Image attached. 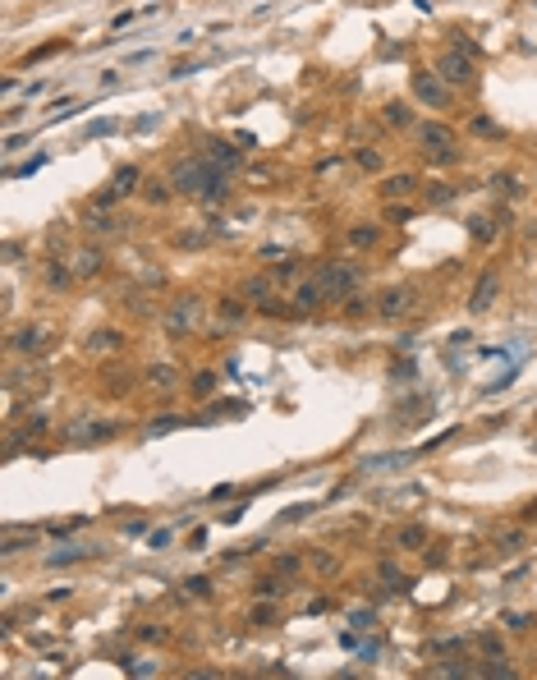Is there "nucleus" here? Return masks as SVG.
<instances>
[{
  "label": "nucleus",
  "mask_w": 537,
  "mask_h": 680,
  "mask_svg": "<svg viewBox=\"0 0 537 680\" xmlns=\"http://www.w3.org/2000/svg\"><path fill=\"white\" fill-rule=\"evenodd\" d=\"M74 271L78 276H96V271H101V253H96V248H83L78 262H74Z\"/></svg>",
  "instance_id": "nucleus-19"
},
{
  "label": "nucleus",
  "mask_w": 537,
  "mask_h": 680,
  "mask_svg": "<svg viewBox=\"0 0 537 680\" xmlns=\"http://www.w3.org/2000/svg\"><path fill=\"white\" fill-rule=\"evenodd\" d=\"M409 308H414V285H390V290H382V299H377V313H382L386 322L404 317Z\"/></svg>",
  "instance_id": "nucleus-6"
},
{
  "label": "nucleus",
  "mask_w": 537,
  "mask_h": 680,
  "mask_svg": "<svg viewBox=\"0 0 537 680\" xmlns=\"http://www.w3.org/2000/svg\"><path fill=\"white\" fill-rule=\"evenodd\" d=\"M386 216H390V221H409L414 212H409V207H395V202H390V207H386Z\"/></svg>",
  "instance_id": "nucleus-38"
},
{
  "label": "nucleus",
  "mask_w": 537,
  "mask_h": 680,
  "mask_svg": "<svg viewBox=\"0 0 537 680\" xmlns=\"http://www.w3.org/2000/svg\"><path fill=\"white\" fill-rule=\"evenodd\" d=\"M436 676H473V667H468L464 657H450V662H441V667H436Z\"/></svg>",
  "instance_id": "nucleus-25"
},
{
  "label": "nucleus",
  "mask_w": 537,
  "mask_h": 680,
  "mask_svg": "<svg viewBox=\"0 0 537 680\" xmlns=\"http://www.w3.org/2000/svg\"><path fill=\"white\" fill-rule=\"evenodd\" d=\"M317 280H321V295L326 299H345V295H358L363 271H358L354 262H326V267L317 271Z\"/></svg>",
  "instance_id": "nucleus-1"
},
{
  "label": "nucleus",
  "mask_w": 537,
  "mask_h": 680,
  "mask_svg": "<svg viewBox=\"0 0 537 680\" xmlns=\"http://www.w3.org/2000/svg\"><path fill=\"white\" fill-rule=\"evenodd\" d=\"M386 124H395V129H414V111H409L404 102H390L386 106Z\"/></svg>",
  "instance_id": "nucleus-16"
},
{
  "label": "nucleus",
  "mask_w": 537,
  "mask_h": 680,
  "mask_svg": "<svg viewBox=\"0 0 537 680\" xmlns=\"http://www.w3.org/2000/svg\"><path fill=\"white\" fill-rule=\"evenodd\" d=\"M496 290H501V276H496V271H482V276H477V290L473 295H468V313H487V308L496 304Z\"/></svg>",
  "instance_id": "nucleus-8"
},
{
  "label": "nucleus",
  "mask_w": 537,
  "mask_h": 680,
  "mask_svg": "<svg viewBox=\"0 0 537 680\" xmlns=\"http://www.w3.org/2000/svg\"><path fill=\"white\" fill-rule=\"evenodd\" d=\"M280 593H285V588H280V579H262V584H258V598H262V602H271V598H280Z\"/></svg>",
  "instance_id": "nucleus-30"
},
{
  "label": "nucleus",
  "mask_w": 537,
  "mask_h": 680,
  "mask_svg": "<svg viewBox=\"0 0 537 680\" xmlns=\"http://www.w3.org/2000/svg\"><path fill=\"white\" fill-rule=\"evenodd\" d=\"M262 258H267V262H280V258H289V253H285V248H276V244H271V248H262Z\"/></svg>",
  "instance_id": "nucleus-39"
},
{
  "label": "nucleus",
  "mask_w": 537,
  "mask_h": 680,
  "mask_svg": "<svg viewBox=\"0 0 537 680\" xmlns=\"http://www.w3.org/2000/svg\"><path fill=\"white\" fill-rule=\"evenodd\" d=\"M120 345V336L115 331H96V336H87V349H115Z\"/></svg>",
  "instance_id": "nucleus-28"
},
{
  "label": "nucleus",
  "mask_w": 537,
  "mask_h": 680,
  "mask_svg": "<svg viewBox=\"0 0 537 680\" xmlns=\"http://www.w3.org/2000/svg\"><path fill=\"white\" fill-rule=\"evenodd\" d=\"M349 625H354V630H367V625H372V611H367V607L354 611V616H349Z\"/></svg>",
  "instance_id": "nucleus-35"
},
{
  "label": "nucleus",
  "mask_w": 537,
  "mask_h": 680,
  "mask_svg": "<svg viewBox=\"0 0 537 680\" xmlns=\"http://www.w3.org/2000/svg\"><path fill=\"white\" fill-rule=\"evenodd\" d=\"M468 235H473L477 244H492V239H496V226H492V216H468Z\"/></svg>",
  "instance_id": "nucleus-15"
},
{
  "label": "nucleus",
  "mask_w": 537,
  "mask_h": 680,
  "mask_svg": "<svg viewBox=\"0 0 537 680\" xmlns=\"http://www.w3.org/2000/svg\"><path fill=\"white\" fill-rule=\"evenodd\" d=\"M207 180H211V161H202V157H189V161H179V166L170 170V189L175 193H202Z\"/></svg>",
  "instance_id": "nucleus-4"
},
{
  "label": "nucleus",
  "mask_w": 537,
  "mask_h": 680,
  "mask_svg": "<svg viewBox=\"0 0 537 680\" xmlns=\"http://www.w3.org/2000/svg\"><path fill=\"white\" fill-rule=\"evenodd\" d=\"M143 382H148V386H156V391H170V386L179 382V373H175L170 363H152L148 373H143Z\"/></svg>",
  "instance_id": "nucleus-12"
},
{
  "label": "nucleus",
  "mask_w": 537,
  "mask_h": 680,
  "mask_svg": "<svg viewBox=\"0 0 537 680\" xmlns=\"http://www.w3.org/2000/svg\"><path fill=\"white\" fill-rule=\"evenodd\" d=\"M321 299H326V295H321V280H304V285L294 290V313H312Z\"/></svg>",
  "instance_id": "nucleus-11"
},
{
  "label": "nucleus",
  "mask_w": 537,
  "mask_h": 680,
  "mask_svg": "<svg viewBox=\"0 0 537 680\" xmlns=\"http://www.w3.org/2000/svg\"><path fill=\"white\" fill-rule=\"evenodd\" d=\"M501 625H505V630H528V625H533V616H524V611H505Z\"/></svg>",
  "instance_id": "nucleus-29"
},
{
  "label": "nucleus",
  "mask_w": 537,
  "mask_h": 680,
  "mask_svg": "<svg viewBox=\"0 0 537 680\" xmlns=\"http://www.w3.org/2000/svg\"><path fill=\"white\" fill-rule=\"evenodd\" d=\"M96 547H60V552H51L46 556V566H70V561H83V556H92Z\"/></svg>",
  "instance_id": "nucleus-18"
},
{
  "label": "nucleus",
  "mask_w": 537,
  "mask_h": 680,
  "mask_svg": "<svg viewBox=\"0 0 537 680\" xmlns=\"http://www.w3.org/2000/svg\"><path fill=\"white\" fill-rule=\"evenodd\" d=\"M414 189H418V180H414V175H409V170H399V175H386V180H382V193H386L390 202H395V198H409V193H414Z\"/></svg>",
  "instance_id": "nucleus-10"
},
{
  "label": "nucleus",
  "mask_w": 537,
  "mask_h": 680,
  "mask_svg": "<svg viewBox=\"0 0 537 680\" xmlns=\"http://www.w3.org/2000/svg\"><path fill=\"white\" fill-rule=\"evenodd\" d=\"M46 345H51V331H46V327H23V331L14 336V349H18V354H42Z\"/></svg>",
  "instance_id": "nucleus-9"
},
{
  "label": "nucleus",
  "mask_w": 537,
  "mask_h": 680,
  "mask_svg": "<svg viewBox=\"0 0 537 680\" xmlns=\"http://www.w3.org/2000/svg\"><path fill=\"white\" fill-rule=\"evenodd\" d=\"M377 239H382V230H377V226H354V230H349V248H372Z\"/></svg>",
  "instance_id": "nucleus-17"
},
{
  "label": "nucleus",
  "mask_w": 537,
  "mask_h": 680,
  "mask_svg": "<svg viewBox=\"0 0 537 680\" xmlns=\"http://www.w3.org/2000/svg\"><path fill=\"white\" fill-rule=\"evenodd\" d=\"M211 386H216V377H211V373H198V377H193V391H198V395H207Z\"/></svg>",
  "instance_id": "nucleus-34"
},
{
  "label": "nucleus",
  "mask_w": 537,
  "mask_h": 680,
  "mask_svg": "<svg viewBox=\"0 0 537 680\" xmlns=\"http://www.w3.org/2000/svg\"><path fill=\"white\" fill-rule=\"evenodd\" d=\"M74 437L78 442H111L115 423H83V427H74Z\"/></svg>",
  "instance_id": "nucleus-13"
},
{
  "label": "nucleus",
  "mask_w": 537,
  "mask_h": 680,
  "mask_svg": "<svg viewBox=\"0 0 537 680\" xmlns=\"http://www.w3.org/2000/svg\"><path fill=\"white\" fill-rule=\"evenodd\" d=\"M436 79L460 87V83H473V51H464V46H450V51L436 55Z\"/></svg>",
  "instance_id": "nucleus-3"
},
{
  "label": "nucleus",
  "mask_w": 537,
  "mask_h": 680,
  "mask_svg": "<svg viewBox=\"0 0 537 680\" xmlns=\"http://www.w3.org/2000/svg\"><path fill=\"white\" fill-rule=\"evenodd\" d=\"M492 189L501 193V198H519V193H524V184L514 180V175H496V180H492Z\"/></svg>",
  "instance_id": "nucleus-21"
},
{
  "label": "nucleus",
  "mask_w": 537,
  "mask_h": 680,
  "mask_svg": "<svg viewBox=\"0 0 537 680\" xmlns=\"http://www.w3.org/2000/svg\"><path fill=\"white\" fill-rule=\"evenodd\" d=\"M211 161H221L226 170H234V166H239V152H234L230 143H211Z\"/></svg>",
  "instance_id": "nucleus-22"
},
{
  "label": "nucleus",
  "mask_w": 537,
  "mask_h": 680,
  "mask_svg": "<svg viewBox=\"0 0 537 680\" xmlns=\"http://www.w3.org/2000/svg\"><path fill=\"white\" fill-rule=\"evenodd\" d=\"M414 138H418V148L427 152L432 161H455V129L450 124H441V120H427V124H418L414 129Z\"/></svg>",
  "instance_id": "nucleus-2"
},
{
  "label": "nucleus",
  "mask_w": 537,
  "mask_h": 680,
  "mask_svg": "<svg viewBox=\"0 0 537 680\" xmlns=\"http://www.w3.org/2000/svg\"><path fill=\"white\" fill-rule=\"evenodd\" d=\"M115 129H120L115 120H92V124H87V138H96V133H115Z\"/></svg>",
  "instance_id": "nucleus-33"
},
{
  "label": "nucleus",
  "mask_w": 537,
  "mask_h": 680,
  "mask_svg": "<svg viewBox=\"0 0 537 680\" xmlns=\"http://www.w3.org/2000/svg\"><path fill=\"white\" fill-rule=\"evenodd\" d=\"M184 588H189V593H193V598H207V593H211V579H202V575H193V579H189V584H184Z\"/></svg>",
  "instance_id": "nucleus-32"
},
{
  "label": "nucleus",
  "mask_w": 537,
  "mask_h": 680,
  "mask_svg": "<svg viewBox=\"0 0 537 680\" xmlns=\"http://www.w3.org/2000/svg\"><path fill=\"white\" fill-rule=\"evenodd\" d=\"M87 230H92V235H120V221L111 216V212H87Z\"/></svg>",
  "instance_id": "nucleus-14"
},
{
  "label": "nucleus",
  "mask_w": 537,
  "mask_h": 680,
  "mask_svg": "<svg viewBox=\"0 0 537 680\" xmlns=\"http://www.w3.org/2000/svg\"><path fill=\"white\" fill-rule=\"evenodd\" d=\"M482 676H496V680H505V676H519L505 657H492V667H482Z\"/></svg>",
  "instance_id": "nucleus-27"
},
{
  "label": "nucleus",
  "mask_w": 537,
  "mask_h": 680,
  "mask_svg": "<svg viewBox=\"0 0 537 680\" xmlns=\"http://www.w3.org/2000/svg\"><path fill=\"white\" fill-rule=\"evenodd\" d=\"M427 202H432V207H445V202H455V184H432V189H427Z\"/></svg>",
  "instance_id": "nucleus-24"
},
{
  "label": "nucleus",
  "mask_w": 537,
  "mask_h": 680,
  "mask_svg": "<svg viewBox=\"0 0 537 680\" xmlns=\"http://www.w3.org/2000/svg\"><path fill=\"white\" fill-rule=\"evenodd\" d=\"M414 368H418L414 358H399V363H395V377H404V382H409V377H414Z\"/></svg>",
  "instance_id": "nucleus-36"
},
{
  "label": "nucleus",
  "mask_w": 537,
  "mask_h": 680,
  "mask_svg": "<svg viewBox=\"0 0 537 680\" xmlns=\"http://www.w3.org/2000/svg\"><path fill=\"white\" fill-rule=\"evenodd\" d=\"M138 189V166H120L115 170V193H133Z\"/></svg>",
  "instance_id": "nucleus-20"
},
{
  "label": "nucleus",
  "mask_w": 537,
  "mask_h": 680,
  "mask_svg": "<svg viewBox=\"0 0 537 680\" xmlns=\"http://www.w3.org/2000/svg\"><path fill=\"white\" fill-rule=\"evenodd\" d=\"M414 97L423 106H450V83H441V79H432V74H414Z\"/></svg>",
  "instance_id": "nucleus-7"
},
{
  "label": "nucleus",
  "mask_w": 537,
  "mask_h": 680,
  "mask_svg": "<svg viewBox=\"0 0 537 680\" xmlns=\"http://www.w3.org/2000/svg\"><path fill=\"white\" fill-rule=\"evenodd\" d=\"M170 193H175V189H165V184H152V189H148V198H152V202H165Z\"/></svg>",
  "instance_id": "nucleus-37"
},
{
  "label": "nucleus",
  "mask_w": 537,
  "mask_h": 680,
  "mask_svg": "<svg viewBox=\"0 0 537 680\" xmlns=\"http://www.w3.org/2000/svg\"><path fill=\"white\" fill-rule=\"evenodd\" d=\"M354 161H358L363 170H382V157H377V152H363V148H358V152H354Z\"/></svg>",
  "instance_id": "nucleus-31"
},
{
  "label": "nucleus",
  "mask_w": 537,
  "mask_h": 680,
  "mask_svg": "<svg viewBox=\"0 0 537 680\" xmlns=\"http://www.w3.org/2000/svg\"><path fill=\"white\" fill-rule=\"evenodd\" d=\"M427 542V533L418 529V524H409V529H399V547H423Z\"/></svg>",
  "instance_id": "nucleus-26"
},
{
  "label": "nucleus",
  "mask_w": 537,
  "mask_h": 680,
  "mask_svg": "<svg viewBox=\"0 0 537 680\" xmlns=\"http://www.w3.org/2000/svg\"><path fill=\"white\" fill-rule=\"evenodd\" d=\"M78 276V271H70V267H60V262H51V267H46V280H51V290H65L70 285V280Z\"/></svg>",
  "instance_id": "nucleus-23"
},
{
  "label": "nucleus",
  "mask_w": 537,
  "mask_h": 680,
  "mask_svg": "<svg viewBox=\"0 0 537 680\" xmlns=\"http://www.w3.org/2000/svg\"><path fill=\"white\" fill-rule=\"evenodd\" d=\"M198 313H202V299L189 295L179 308H170V313H165V336H189L193 322H198Z\"/></svg>",
  "instance_id": "nucleus-5"
}]
</instances>
